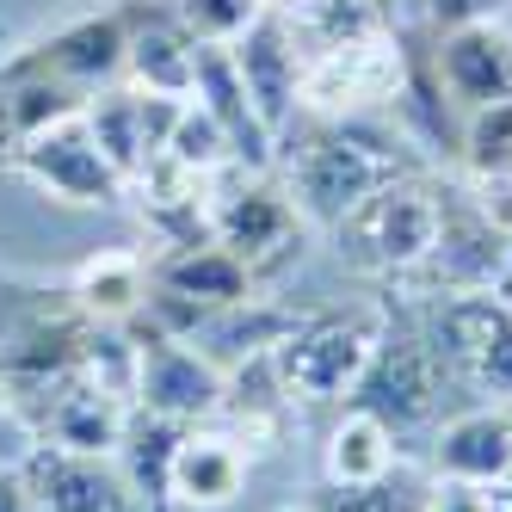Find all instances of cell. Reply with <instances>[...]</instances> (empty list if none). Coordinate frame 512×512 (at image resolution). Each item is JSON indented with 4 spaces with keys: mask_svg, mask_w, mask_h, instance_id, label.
<instances>
[{
    "mask_svg": "<svg viewBox=\"0 0 512 512\" xmlns=\"http://www.w3.org/2000/svg\"><path fill=\"white\" fill-rule=\"evenodd\" d=\"M31 451H38V432H31V420L19 414L13 389L0 383V463H25Z\"/></svg>",
    "mask_w": 512,
    "mask_h": 512,
    "instance_id": "31",
    "label": "cell"
},
{
    "mask_svg": "<svg viewBox=\"0 0 512 512\" xmlns=\"http://www.w3.org/2000/svg\"><path fill=\"white\" fill-rule=\"evenodd\" d=\"M25 482L38 494V512H149L112 457H68L38 445L25 457Z\"/></svg>",
    "mask_w": 512,
    "mask_h": 512,
    "instance_id": "16",
    "label": "cell"
},
{
    "mask_svg": "<svg viewBox=\"0 0 512 512\" xmlns=\"http://www.w3.org/2000/svg\"><path fill=\"white\" fill-rule=\"evenodd\" d=\"M124 44H130V19L105 7V13H81V19H68L62 31H50L44 50L31 62L50 68L62 87H75L87 99V93L112 87L124 75Z\"/></svg>",
    "mask_w": 512,
    "mask_h": 512,
    "instance_id": "18",
    "label": "cell"
},
{
    "mask_svg": "<svg viewBox=\"0 0 512 512\" xmlns=\"http://www.w3.org/2000/svg\"><path fill=\"white\" fill-rule=\"evenodd\" d=\"M432 81L457 112L512 99V25L506 19H475L463 31H445L432 44Z\"/></svg>",
    "mask_w": 512,
    "mask_h": 512,
    "instance_id": "12",
    "label": "cell"
},
{
    "mask_svg": "<svg viewBox=\"0 0 512 512\" xmlns=\"http://www.w3.org/2000/svg\"><path fill=\"white\" fill-rule=\"evenodd\" d=\"M278 512H315V506H278Z\"/></svg>",
    "mask_w": 512,
    "mask_h": 512,
    "instance_id": "37",
    "label": "cell"
},
{
    "mask_svg": "<svg viewBox=\"0 0 512 512\" xmlns=\"http://www.w3.org/2000/svg\"><path fill=\"white\" fill-rule=\"evenodd\" d=\"M494 494H500V500H506V506H512V475H506V482H500V488H494Z\"/></svg>",
    "mask_w": 512,
    "mask_h": 512,
    "instance_id": "36",
    "label": "cell"
},
{
    "mask_svg": "<svg viewBox=\"0 0 512 512\" xmlns=\"http://www.w3.org/2000/svg\"><path fill=\"white\" fill-rule=\"evenodd\" d=\"M235 68H241V87L253 99L260 124L278 136V149L290 142V130L303 124V105H297V87H303V44L278 13H266L260 25H247L241 38L229 44Z\"/></svg>",
    "mask_w": 512,
    "mask_h": 512,
    "instance_id": "11",
    "label": "cell"
},
{
    "mask_svg": "<svg viewBox=\"0 0 512 512\" xmlns=\"http://www.w3.org/2000/svg\"><path fill=\"white\" fill-rule=\"evenodd\" d=\"M303 235L309 223L297 216V204H290L284 179L272 173H216L210 179V241L229 247L235 260L253 272V284H278L290 266L303 260Z\"/></svg>",
    "mask_w": 512,
    "mask_h": 512,
    "instance_id": "5",
    "label": "cell"
},
{
    "mask_svg": "<svg viewBox=\"0 0 512 512\" xmlns=\"http://www.w3.org/2000/svg\"><path fill=\"white\" fill-rule=\"evenodd\" d=\"M0 512H38V494L25 482V463H0Z\"/></svg>",
    "mask_w": 512,
    "mask_h": 512,
    "instance_id": "33",
    "label": "cell"
},
{
    "mask_svg": "<svg viewBox=\"0 0 512 512\" xmlns=\"http://www.w3.org/2000/svg\"><path fill=\"white\" fill-rule=\"evenodd\" d=\"M167 13L192 44H235L247 25L266 19V0H167Z\"/></svg>",
    "mask_w": 512,
    "mask_h": 512,
    "instance_id": "27",
    "label": "cell"
},
{
    "mask_svg": "<svg viewBox=\"0 0 512 512\" xmlns=\"http://www.w3.org/2000/svg\"><path fill=\"white\" fill-rule=\"evenodd\" d=\"M463 173H512V99L463 112Z\"/></svg>",
    "mask_w": 512,
    "mask_h": 512,
    "instance_id": "28",
    "label": "cell"
},
{
    "mask_svg": "<svg viewBox=\"0 0 512 512\" xmlns=\"http://www.w3.org/2000/svg\"><path fill=\"white\" fill-rule=\"evenodd\" d=\"M414 142L389 130L383 118H346V124H309L297 142L278 149L284 192L309 229H334L346 210H358L377 186L414 173Z\"/></svg>",
    "mask_w": 512,
    "mask_h": 512,
    "instance_id": "1",
    "label": "cell"
},
{
    "mask_svg": "<svg viewBox=\"0 0 512 512\" xmlns=\"http://www.w3.org/2000/svg\"><path fill=\"white\" fill-rule=\"evenodd\" d=\"M179 432L186 426H173V420H155V414H130V432H124V445H118V469H124V482L130 494L149 506V512H173L167 500V469H173V445H179Z\"/></svg>",
    "mask_w": 512,
    "mask_h": 512,
    "instance_id": "24",
    "label": "cell"
},
{
    "mask_svg": "<svg viewBox=\"0 0 512 512\" xmlns=\"http://www.w3.org/2000/svg\"><path fill=\"white\" fill-rule=\"evenodd\" d=\"M414 81V56L401 31H377L358 44H334L303 56L297 105L309 124H346V118H383Z\"/></svg>",
    "mask_w": 512,
    "mask_h": 512,
    "instance_id": "6",
    "label": "cell"
},
{
    "mask_svg": "<svg viewBox=\"0 0 512 512\" xmlns=\"http://www.w3.org/2000/svg\"><path fill=\"white\" fill-rule=\"evenodd\" d=\"M506 266H512V241L500 229H488L463 204V192L445 179V229H438V247L401 284H389V297L395 303H432V297H469V290H506Z\"/></svg>",
    "mask_w": 512,
    "mask_h": 512,
    "instance_id": "9",
    "label": "cell"
},
{
    "mask_svg": "<svg viewBox=\"0 0 512 512\" xmlns=\"http://www.w3.org/2000/svg\"><path fill=\"white\" fill-rule=\"evenodd\" d=\"M420 512H494V488H469V482L432 475L420 488Z\"/></svg>",
    "mask_w": 512,
    "mask_h": 512,
    "instance_id": "30",
    "label": "cell"
},
{
    "mask_svg": "<svg viewBox=\"0 0 512 512\" xmlns=\"http://www.w3.org/2000/svg\"><path fill=\"white\" fill-rule=\"evenodd\" d=\"M389 327V297L358 309H309L278 346V371L297 408H346L358 377L371 371L377 340Z\"/></svg>",
    "mask_w": 512,
    "mask_h": 512,
    "instance_id": "3",
    "label": "cell"
},
{
    "mask_svg": "<svg viewBox=\"0 0 512 512\" xmlns=\"http://www.w3.org/2000/svg\"><path fill=\"white\" fill-rule=\"evenodd\" d=\"M395 463H401V438L371 408L346 401L321 438V482L327 488H371V482H389Z\"/></svg>",
    "mask_w": 512,
    "mask_h": 512,
    "instance_id": "21",
    "label": "cell"
},
{
    "mask_svg": "<svg viewBox=\"0 0 512 512\" xmlns=\"http://www.w3.org/2000/svg\"><path fill=\"white\" fill-rule=\"evenodd\" d=\"M136 371H142V334L136 327H105V321H87L81 327V346H75V377L118 395L136 408Z\"/></svg>",
    "mask_w": 512,
    "mask_h": 512,
    "instance_id": "25",
    "label": "cell"
},
{
    "mask_svg": "<svg viewBox=\"0 0 512 512\" xmlns=\"http://www.w3.org/2000/svg\"><path fill=\"white\" fill-rule=\"evenodd\" d=\"M315 512H420V494L395 488V482H371V488H327L315 500Z\"/></svg>",
    "mask_w": 512,
    "mask_h": 512,
    "instance_id": "29",
    "label": "cell"
},
{
    "mask_svg": "<svg viewBox=\"0 0 512 512\" xmlns=\"http://www.w3.org/2000/svg\"><path fill=\"white\" fill-rule=\"evenodd\" d=\"M149 278H155V290L198 303L204 315L235 309V303H247L253 290H260V284H253V272L235 260L229 247H216V241H198V247H161V253H149Z\"/></svg>",
    "mask_w": 512,
    "mask_h": 512,
    "instance_id": "19",
    "label": "cell"
},
{
    "mask_svg": "<svg viewBox=\"0 0 512 512\" xmlns=\"http://www.w3.org/2000/svg\"><path fill=\"white\" fill-rule=\"evenodd\" d=\"M438 229H445V186L414 167V173L389 179V186H377L358 210H346L327 229V247H334V260L346 272L401 284L438 247Z\"/></svg>",
    "mask_w": 512,
    "mask_h": 512,
    "instance_id": "2",
    "label": "cell"
},
{
    "mask_svg": "<svg viewBox=\"0 0 512 512\" xmlns=\"http://www.w3.org/2000/svg\"><path fill=\"white\" fill-rule=\"evenodd\" d=\"M130 401L105 395L81 377H62L44 401L38 414H31V432H38V445L50 451H68V457H118L124 432H130Z\"/></svg>",
    "mask_w": 512,
    "mask_h": 512,
    "instance_id": "14",
    "label": "cell"
},
{
    "mask_svg": "<svg viewBox=\"0 0 512 512\" xmlns=\"http://www.w3.org/2000/svg\"><path fill=\"white\" fill-rule=\"evenodd\" d=\"M161 155L179 161L186 173H198V179H216V173H229V167H235V149H229L223 124H216L198 99H179V112H173V130H167V142H161Z\"/></svg>",
    "mask_w": 512,
    "mask_h": 512,
    "instance_id": "26",
    "label": "cell"
},
{
    "mask_svg": "<svg viewBox=\"0 0 512 512\" xmlns=\"http://www.w3.org/2000/svg\"><path fill=\"white\" fill-rule=\"evenodd\" d=\"M0 173L25 179L44 204H62V210H124V198H130L124 173L99 155L81 105L62 112L56 124H44L31 142H19L13 155H0Z\"/></svg>",
    "mask_w": 512,
    "mask_h": 512,
    "instance_id": "7",
    "label": "cell"
},
{
    "mask_svg": "<svg viewBox=\"0 0 512 512\" xmlns=\"http://www.w3.org/2000/svg\"><path fill=\"white\" fill-rule=\"evenodd\" d=\"M352 401H358V408H371L395 438L438 426L445 371H438V358H432V346H426V334H420V321H414L408 303L389 297V327H383L377 358H371V371L358 377Z\"/></svg>",
    "mask_w": 512,
    "mask_h": 512,
    "instance_id": "8",
    "label": "cell"
},
{
    "mask_svg": "<svg viewBox=\"0 0 512 512\" xmlns=\"http://www.w3.org/2000/svg\"><path fill=\"white\" fill-rule=\"evenodd\" d=\"M303 315H309L303 303H284V297H272V290H253L247 303L216 309L198 334H192V346L210 352V358L229 371V364H241V358H253V352H278Z\"/></svg>",
    "mask_w": 512,
    "mask_h": 512,
    "instance_id": "22",
    "label": "cell"
},
{
    "mask_svg": "<svg viewBox=\"0 0 512 512\" xmlns=\"http://www.w3.org/2000/svg\"><path fill=\"white\" fill-rule=\"evenodd\" d=\"M81 93L75 87H62L50 68L38 62H13L7 75H0V155H13L19 142H31L44 124H56L62 112H75Z\"/></svg>",
    "mask_w": 512,
    "mask_h": 512,
    "instance_id": "23",
    "label": "cell"
},
{
    "mask_svg": "<svg viewBox=\"0 0 512 512\" xmlns=\"http://www.w3.org/2000/svg\"><path fill=\"white\" fill-rule=\"evenodd\" d=\"M494 512H512V506H506V500H500V494H494Z\"/></svg>",
    "mask_w": 512,
    "mask_h": 512,
    "instance_id": "38",
    "label": "cell"
},
{
    "mask_svg": "<svg viewBox=\"0 0 512 512\" xmlns=\"http://www.w3.org/2000/svg\"><path fill=\"white\" fill-rule=\"evenodd\" d=\"M408 309H414L445 383H463V389L512 408V297L506 290L432 297V303H408Z\"/></svg>",
    "mask_w": 512,
    "mask_h": 512,
    "instance_id": "4",
    "label": "cell"
},
{
    "mask_svg": "<svg viewBox=\"0 0 512 512\" xmlns=\"http://www.w3.org/2000/svg\"><path fill=\"white\" fill-rule=\"evenodd\" d=\"M192 68H198V44L173 25V13H149L130 19V44H124V87L142 99H192Z\"/></svg>",
    "mask_w": 512,
    "mask_h": 512,
    "instance_id": "20",
    "label": "cell"
},
{
    "mask_svg": "<svg viewBox=\"0 0 512 512\" xmlns=\"http://www.w3.org/2000/svg\"><path fill=\"white\" fill-rule=\"evenodd\" d=\"M149 253L142 247H93L75 260L62 297L75 303L81 321H105V327H130L142 309H149Z\"/></svg>",
    "mask_w": 512,
    "mask_h": 512,
    "instance_id": "17",
    "label": "cell"
},
{
    "mask_svg": "<svg viewBox=\"0 0 512 512\" xmlns=\"http://www.w3.org/2000/svg\"><path fill=\"white\" fill-rule=\"evenodd\" d=\"M253 457L235 445V432L223 420L186 426L173 445V469H167V500L173 512H229L247 488Z\"/></svg>",
    "mask_w": 512,
    "mask_h": 512,
    "instance_id": "13",
    "label": "cell"
},
{
    "mask_svg": "<svg viewBox=\"0 0 512 512\" xmlns=\"http://www.w3.org/2000/svg\"><path fill=\"white\" fill-rule=\"evenodd\" d=\"M136 327V321H130ZM142 334V371H136V408L173 420V426H204L223 414V364L198 352L192 340H167V334Z\"/></svg>",
    "mask_w": 512,
    "mask_h": 512,
    "instance_id": "10",
    "label": "cell"
},
{
    "mask_svg": "<svg viewBox=\"0 0 512 512\" xmlns=\"http://www.w3.org/2000/svg\"><path fill=\"white\" fill-rule=\"evenodd\" d=\"M420 19L432 25V38H445V31H463L482 19V7L475 0H420Z\"/></svg>",
    "mask_w": 512,
    "mask_h": 512,
    "instance_id": "32",
    "label": "cell"
},
{
    "mask_svg": "<svg viewBox=\"0 0 512 512\" xmlns=\"http://www.w3.org/2000/svg\"><path fill=\"white\" fill-rule=\"evenodd\" d=\"M432 475L469 488H500L512 475V408L482 401L432 426Z\"/></svg>",
    "mask_w": 512,
    "mask_h": 512,
    "instance_id": "15",
    "label": "cell"
},
{
    "mask_svg": "<svg viewBox=\"0 0 512 512\" xmlns=\"http://www.w3.org/2000/svg\"><path fill=\"white\" fill-rule=\"evenodd\" d=\"M475 7H482V19H506V13H512V0H475Z\"/></svg>",
    "mask_w": 512,
    "mask_h": 512,
    "instance_id": "35",
    "label": "cell"
},
{
    "mask_svg": "<svg viewBox=\"0 0 512 512\" xmlns=\"http://www.w3.org/2000/svg\"><path fill=\"white\" fill-rule=\"evenodd\" d=\"M309 0H266V13H278V19H290V13H303Z\"/></svg>",
    "mask_w": 512,
    "mask_h": 512,
    "instance_id": "34",
    "label": "cell"
}]
</instances>
